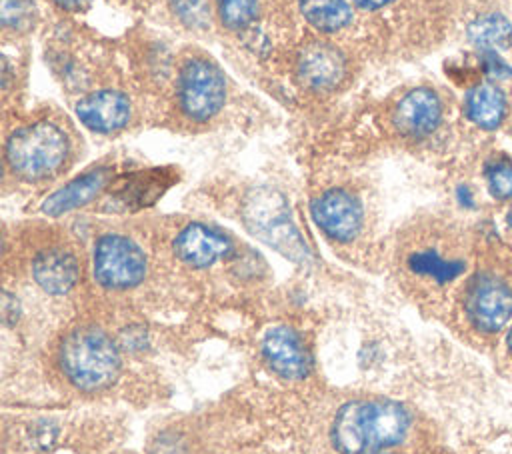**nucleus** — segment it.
<instances>
[{"instance_id": "nucleus-1", "label": "nucleus", "mask_w": 512, "mask_h": 454, "mask_svg": "<svg viewBox=\"0 0 512 454\" xmlns=\"http://www.w3.org/2000/svg\"><path fill=\"white\" fill-rule=\"evenodd\" d=\"M410 426L408 412L388 400H356L340 408L332 442L342 454H370L398 444Z\"/></svg>"}, {"instance_id": "nucleus-2", "label": "nucleus", "mask_w": 512, "mask_h": 454, "mask_svg": "<svg viewBox=\"0 0 512 454\" xmlns=\"http://www.w3.org/2000/svg\"><path fill=\"white\" fill-rule=\"evenodd\" d=\"M64 376L80 390H102L118 374L120 354L112 338L94 326L72 330L60 346Z\"/></svg>"}, {"instance_id": "nucleus-3", "label": "nucleus", "mask_w": 512, "mask_h": 454, "mask_svg": "<svg viewBox=\"0 0 512 454\" xmlns=\"http://www.w3.org/2000/svg\"><path fill=\"white\" fill-rule=\"evenodd\" d=\"M68 156L66 134L50 124L36 122L14 130L6 142V162L24 180H42L54 174Z\"/></svg>"}, {"instance_id": "nucleus-4", "label": "nucleus", "mask_w": 512, "mask_h": 454, "mask_svg": "<svg viewBox=\"0 0 512 454\" xmlns=\"http://www.w3.org/2000/svg\"><path fill=\"white\" fill-rule=\"evenodd\" d=\"M244 222L248 230L294 262H306L310 252L300 238L286 198L272 188H256L244 200Z\"/></svg>"}, {"instance_id": "nucleus-5", "label": "nucleus", "mask_w": 512, "mask_h": 454, "mask_svg": "<svg viewBox=\"0 0 512 454\" xmlns=\"http://www.w3.org/2000/svg\"><path fill=\"white\" fill-rule=\"evenodd\" d=\"M178 98L192 120L212 118L226 100V80L216 64L206 58H192L180 70Z\"/></svg>"}, {"instance_id": "nucleus-6", "label": "nucleus", "mask_w": 512, "mask_h": 454, "mask_svg": "<svg viewBox=\"0 0 512 454\" xmlns=\"http://www.w3.org/2000/svg\"><path fill=\"white\" fill-rule=\"evenodd\" d=\"M146 274V256L140 246L122 234H104L94 246V276L112 290L136 286Z\"/></svg>"}, {"instance_id": "nucleus-7", "label": "nucleus", "mask_w": 512, "mask_h": 454, "mask_svg": "<svg viewBox=\"0 0 512 454\" xmlns=\"http://www.w3.org/2000/svg\"><path fill=\"white\" fill-rule=\"evenodd\" d=\"M406 270L434 286H446L466 270V258L448 238H424L408 248L404 256Z\"/></svg>"}, {"instance_id": "nucleus-8", "label": "nucleus", "mask_w": 512, "mask_h": 454, "mask_svg": "<svg viewBox=\"0 0 512 454\" xmlns=\"http://www.w3.org/2000/svg\"><path fill=\"white\" fill-rule=\"evenodd\" d=\"M466 312L470 322L482 332L500 330L512 316L510 286L490 274L472 280L466 294Z\"/></svg>"}, {"instance_id": "nucleus-9", "label": "nucleus", "mask_w": 512, "mask_h": 454, "mask_svg": "<svg viewBox=\"0 0 512 454\" xmlns=\"http://www.w3.org/2000/svg\"><path fill=\"white\" fill-rule=\"evenodd\" d=\"M312 218L326 236L348 242L362 228V206L350 192L332 188L312 202Z\"/></svg>"}, {"instance_id": "nucleus-10", "label": "nucleus", "mask_w": 512, "mask_h": 454, "mask_svg": "<svg viewBox=\"0 0 512 454\" xmlns=\"http://www.w3.org/2000/svg\"><path fill=\"white\" fill-rule=\"evenodd\" d=\"M262 352L270 368L290 380L304 378L310 370V356L300 334L290 326H274L264 334Z\"/></svg>"}, {"instance_id": "nucleus-11", "label": "nucleus", "mask_w": 512, "mask_h": 454, "mask_svg": "<svg viewBox=\"0 0 512 454\" xmlns=\"http://www.w3.org/2000/svg\"><path fill=\"white\" fill-rule=\"evenodd\" d=\"M346 58L330 44L312 42L298 54V78L312 90H330L342 82Z\"/></svg>"}, {"instance_id": "nucleus-12", "label": "nucleus", "mask_w": 512, "mask_h": 454, "mask_svg": "<svg viewBox=\"0 0 512 454\" xmlns=\"http://www.w3.org/2000/svg\"><path fill=\"white\" fill-rule=\"evenodd\" d=\"M442 118V102L430 88L410 90L394 110V126L406 136H428Z\"/></svg>"}, {"instance_id": "nucleus-13", "label": "nucleus", "mask_w": 512, "mask_h": 454, "mask_svg": "<svg viewBox=\"0 0 512 454\" xmlns=\"http://www.w3.org/2000/svg\"><path fill=\"white\" fill-rule=\"evenodd\" d=\"M230 250V238L206 224H188L174 240L176 256L194 268H206L230 254Z\"/></svg>"}, {"instance_id": "nucleus-14", "label": "nucleus", "mask_w": 512, "mask_h": 454, "mask_svg": "<svg viewBox=\"0 0 512 454\" xmlns=\"http://www.w3.org/2000/svg\"><path fill=\"white\" fill-rule=\"evenodd\" d=\"M76 114L94 132H114L130 120V100L118 90H98L76 104Z\"/></svg>"}, {"instance_id": "nucleus-15", "label": "nucleus", "mask_w": 512, "mask_h": 454, "mask_svg": "<svg viewBox=\"0 0 512 454\" xmlns=\"http://www.w3.org/2000/svg\"><path fill=\"white\" fill-rule=\"evenodd\" d=\"M78 260L64 248L42 250L32 262V276L50 294L68 292L78 280Z\"/></svg>"}, {"instance_id": "nucleus-16", "label": "nucleus", "mask_w": 512, "mask_h": 454, "mask_svg": "<svg viewBox=\"0 0 512 454\" xmlns=\"http://www.w3.org/2000/svg\"><path fill=\"white\" fill-rule=\"evenodd\" d=\"M108 176H110V172L106 168H98V170L86 172L80 178H74L72 182H68L66 186H62L60 190L50 194L44 200L42 210L48 216H60V214H66L74 208L88 204L106 186Z\"/></svg>"}, {"instance_id": "nucleus-17", "label": "nucleus", "mask_w": 512, "mask_h": 454, "mask_svg": "<svg viewBox=\"0 0 512 454\" xmlns=\"http://www.w3.org/2000/svg\"><path fill=\"white\" fill-rule=\"evenodd\" d=\"M464 108H466L468 118L476 126H480L484 130H494L506 118L508 102H506L504 92L496 84L480 82L474 88H470V92L466 94Z\"/></svg>"}, {"instance_id": "nucleus-18", "label": "nucleus", "mask_w": 512, "mask_h": 454, "mask_svg": "<svg viewBox=\"0 0 512 454\" xmlns=\"http://www.w3.org/2000/svg\"><path fill=\"white\" fill-rule=\"evenodd\" d=\"M468 40L480 52H498L512 40V26L500 14H482L468 26Z\"/></svg>"}, {"instance_id": "nucleus-19", "label": "nucleus", "mask_w": 512, "mask_h": 454, "mask_svg": "<svg viewBox=\"0 0 512 454\" xmlns=\"http://www.w3.org/2000/svg\"><path fill=\"white\" fill-rule=\"evenodd\" d=\"M300 12L320 32H336L352 20L346 0H300Z\"/></svg>"}, {"instance_id": "nucleus-20", "label": "nucleus", "mask_w": 512, "mask_h": 454, "mask_svg": "<svg viewBox=\"0 0 512 454\" xmlns=\"http://www.w3.org/2000/svg\"><path fill=\"white\" fill-rule=\"evenodd\" d=\"M220 20L230 30L248 26L258 14V0H216Z\"/></svg>"}, {"instance_id": "nucleus-21", "label": "nucleus", "mask_w": 512, "mask_h": 454, "mask_svg": "<svg viewBox=\"0 0 512 454\" xmlns=\"http://www.w3.org/2000/svg\"><path fill=\"white\" fill-rule=\"evenodd\" d=\"M486 182L490 192L500 200L512 198V160H496L486 168Z\"/></svg>"}, {"instance_id": "nucleus-22", "label": "nucleus", "mask_w": 512, "mask_h": 454, "mask_svg": "<svg viewBox=\"0 0 512 454\" xmlns=\"http://www.w3.org/2000/svg\"><path fill=\"white\" fill-rule=\"evenodd\" d=\"M174 12L194 28H204L208 24V4L206 0H172Z\"/></svg>"}, {"instance_id": "nucleus-23", "label": "nucleus", "mask_w": 512, "mask_h": 454, "mask_svg": "<svg viewBox=\"0 0 512 454\" xmlns=\"http://www.w3.org/2000/svg\"><path fill=\"white\" fill-rule=\"evenodd\" d=\"M32 4L28 0H2V24L22 28L30 22Z\"/></svg>"}, {"instance_id": "nucleus-24", "label": "nucleus", "mask_w": 512, "mask_h": 454, "mask_svg": "<svg viewBox=\"0 0 512 454\" xmlns=\"http://www.w3.org/2000/svg\"><path fill=\"white\" fill-rule=\"evenodd\" d=\"M482 68L490 78L510 76V66L498 56V52H482Z\"/></svg>"}, {"instance_id": "nucleus-25", "label": "nucleus", "mask_w": 512, "mask_h": 454, "mask_svg": "<svg viewBox=\"0 0 512 454\" xmlns=\"http://www.w3.org/2000/svg\"><path fill=\"white\" fill-rule=\"evenodd\" d=\"M356 6L360 8H366V10H376V8H382L386 4H390L392 0H352Z\"/></svg>"}, {"instance_id": "nucleus-26", "label": "nucleus", "mask_w": 512, "mask_h": 454, "mask_svg": "<svg viewBox=\"0 0 512 454\" xmlns=\"http://www.w3.org/2000/svg\"><path fill=\"white\" fill-rule=\"evenodd\" d=\"M58 2L62 8H68V10H80V8H86L92 0H54Z\"/></svg>"}, {"instance_id": "nucleus-27", "label": "nucleus", "mask_w": 512, "mask_h": 454, "mask_svg": "<svg viewBox=\"0 0 512 454\" xmlns=\"http://www.w3.org/2000/svg\"><path fill=\"white\" fill-rule=\"evenodd\" d=\"M458 198H460V202L464 204V206H472V194H470V190L468 188H458Z\"/></svg>"}, {"instance_id": "nucleus-28", "label": "nucleus", "mask_w": 512, "mask_h": 454, "mask_svg": "<svg viewBox=\"0 0 512 454\" xmlns=\"http://www.w3.org/2000/svg\"><path fill=\"white\" fill-rule=\"evenodd\" d=\"M508 348H510V352H512V328H510V332H508Z\"/></svg>"}, {"instance_id": "nucleus-29", "label": "nucleus", "mask_w": 512, "mask_h": 454, "mask_svg": "<svg viewBox=\"0 0 512 454\" xmlns=\"http://www.w3.org/2000/svg\"><path fill=\"white\" fill-rule=\"evenodd\" d=\"M508 226L512 228V208H510V212H508Z\"/></svg>"}]
</instances>
